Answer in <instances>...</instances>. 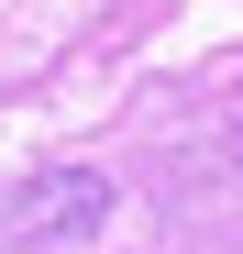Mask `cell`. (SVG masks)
Listing matches in <instances>:
<instances>
[{
    "mask_svg": "<svg viewBox=\"0 0 243 254\" xmlns=\"http://www.w3.org/2000/svg\"><path fill=\"white\" fill-rule=\"evenodd\" d=\"M100 221H111V177L56 166V177H33L11 210H0V243H89Z\"/></svg>",
    "mask_w": 243,
    "mask_h": 254,
    "instance_id": "6da1fadb",
    "label": "cell"
}]
</instances>
